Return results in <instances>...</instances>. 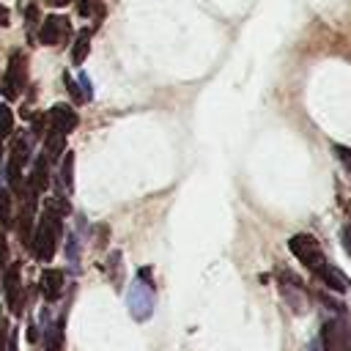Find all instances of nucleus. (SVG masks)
I'll use <instances>...</instances> for the list:
<instances>
[{
  "label": "nucleus",
  "mask_w": 351,
  "mask_h": 351,
  "mask_svg": "<svg viewBox=\"0 0 351 351\" xmlns=\"http://www.w3.org/2000/svg\"><path fill=\"white\" fill-rule=\"evenodd\" d=\"M60 236H63V217H58L55 211L44 208V214L36 222L33 241H30V252L36 255V261L49 263L55 258V250H58Z\"/></svg>",
  "instance_id": "obj_1"
},
{
  "label": "nucleus",
  "mask_w": 351,
  "mask_h": 351,
  "mask_svg": "<svg viewBox=\"0 0 351 351\" xmlns=\"http://www.w3.org/2000/svg\"><path fill=\"white\" fill-rule=\"evenodd\" d=\"M154 302H156V293H154V282H151V269L143 266L126 291V310L134 321H148L154 313Z\"/></svg>",
  "instance_id": "obj_2"
},
{
  "label": "nucleus",
  "mask_w": 351,
  "mask_h": 351,
  "mask_svg": "<svg viewBox=\"0 0 351 351\" xmlns=\"http://www.w3.org/2000/svg\"><path fill=\"white\" fill-rule=\"evenodd\" d=\"M25 82H27V58H25V52L14 49L11 58H8V69H5V74H3L0 90H3V96H5L8 101H14V99L22 96Z\"/></svg>",
  "instance_id": "obj_3"
},
{
  "label": "nucleus",
  "mask_w": 351,
  "mask_h": 351,
  "mask_svg": "<svg viewBox=\"0 0 351 351\" xmlns=\"http://www.w3.org/2000/svg\"><path fill=\"white\" fill-rule=\"evenodd\" d=\"M288 250L299 258V263H304L310 271H321L324 266H326V258H324V250H321V244L310 236V233H296V236H291L288 239Z\"/></svg>",
  "instance_id": "obj_4"
},
{
  "label": "nucleus",
  "mask_w": 351,
  "mask_h": 351,
  "mask_svg": "<svg viewBox=\"0 0 351 351\" xmlns=\"http://www.w3.org/2000/svg\"><path fill=\"white\" fill-rule=\"evenodd\" d=\"M71 36V25L66 16L60 14H49L41 19V30H38V41L47 47H63Z\"/></svg>",
  "instance_id": "obj_5"
},
{
  "label": "nucleus",
  "mask_w": 351,
  "mask_h": 351,
  "mask_svg": "<svg viewBox=\"0 0 351 351\" xmlns=\"http://www.w3.org/2000/svg\"><path fill=\"white\" fill-rule=\"evenodd\" d=\"M3 293H5V304L14 315H22L25 310V291H22V277H19V266L11 263L3 274Z\"/></svg>",
  "instance_id": "obj_6"
},
{
  "label": "nucleus",
  "mask_w": 351,
  "mask_h": 351,
  "mask_svg": "<svg viewBox=\"0 0 351 351\" xmlns=\"http://www.w3.org/2000/svg\"><path fill=\"white\" fill-rule=\"evenodd\" d=\"M280 291H282L285 302L291 304V310H296V313L307 310V293H304V285L299 277H293L291 271H280Z\"/></svg>",
  "instance_id": "obj_7"
},
{
  "label": "nucleus",
  "mask_w": 351,
  "mask_h": 351,
  "mask_svg": "<svg viewBox=\"0 0 351 351\" xmlns=\"http://www.w3.org/2000/svg\"><path fill=\"white\" fill-rule=\"evenodd\" d=\"M47 115H49V126L58 129V132H63V134L74 132L77 123H80V115H77L74 107H69V104H55Z\"/></svg>",
  "instance_id": "obj_8"
},
{
  "label": "nucleus",
  "mask_w": 351,
  "mask_h": 351,
  "mask_svg": "<svg viewBox=\"0 0 351 351\" xmlns=\"http://www.w3.org/2000/svg\"><path fill=\"white\" fill-rule=\"evenodd\" d=\"M38 288H41V296L47 302H58L60 293H63V271L60 269H44L41 280H38Z\"/></svg>",
  "instance_id": "obj_9"
},
{
  "label": "nucleus",
  "mask_w": 351,
  "mask_h": 351,
  "mask_svg": "<svg viewBox=\"0 0 351 351\" xmlns=\"http://www.w3.org/2000/svg\"><path fill=\"white\" fill-rule=\"evenodd\" d=\"M27 184H30L38 195L47 192V186H49V159H47L44 154L33 162V173H30V178H27Z\"/></svg>",
  "instance_id": "obj_10"
},
{
  "label": "nucleus",
  "mask_w": 351,
  "mask_h": 351,
  "mask_svg": "<svg viewBox=\"0 0 351 351\" xmlns=\"http://www.w3.org/2000/svg\"><path fill=\"white\" fill-rule=\"evenodd\" d=\"M44 154H47V159H49V162L60 159V156L66 154V134L49 126V132L44 134Z\"/></svg>",
  "instance_id": "obj_11"
},
{
  "label": "nucleus",
  "mask_w": 351,
  "mask_h": 351,
  "mask_svg": "<svg viewBox=\"0 0 351 351\" xmlns=\"http://www.w3.org/2000/svg\"><path fill=\"white\" fill-rule=\"evenodd\" d=\"M318 277H321L324 285L332 288L335 293H346V291H348V280H346V274H343L337 266H332V263H326V266L318 271Z\"/></svg>",
  "instance_id": "obj_12"
},
{
  "label": "nucleus",
  "mask_w": 351,
  "mask_h": 351,
  "mask_svg": "<svg viewBox=\"0 0 351 351\" xmlns=\"http://www.w3.org/2000/svg\"><path fill=\"white\" fill-rule=\"evenodd\" d=\"M90 36H93V30H88V27L77 33V41H74V47H71V63H74V66H82V60L88 58Z\"/></svg>",
  "instance_id": "obj_13"
},
{
  "label": "nucleus",
  "mask_w": 351,
  "mask_h": 351,
  "mask_svg": "<svg viewBox=\"0 0 351 351\" xmlns=\"http://www.w3.org/2000/svg\"><path fill=\"white\" fill-rule=\"evenodd\" d=\"M63 348V318L58 324L44 326V351H60Z\"/></svg>",
  "instance_id": "obj_14"
},
{
  "label": "nucleus",
  "mask_w": 351,
  "mask_h": 351,
  "mask_svg": "<svg viewBox=\"0 0 351 351\" xmlns=\"http://www.w3.org/2000/svg\"><path fill=\"white\" fill-rule=\"evenodd\" d=\"M60 184L66 192H74V151H66V156H60Z\"/></svg>",
  "instance_id": "obj_15"
},
{
  "label": "nucleus",
  "mask_w": 351,
  "mask_h": 351,
  "mask_svg": "<svg viewBox=\"0 0 351 351\" xmlns=\"http://www.w3.org/2000/svg\"><path fill=\"white\" fill-rule=\"evenodd\" d=\"M107 274L112 277V285H115V288H121V282H123V255H121L118 250H112V252H110Z\"/></svg>",
  "instance_id": "obj_16"
},
{
  "label": "nucleus",
  "mask_w": 351,
  "mask_h": 351,
  "mask_svg": "<svg viewBox=\"0 0 351 351\" xmlns=\"http://www.w3.org/2000/svg\"><path fill=\"white\" fill-rule=\"evenodd\" d=\"M11 189L0 186V228H11L14 225V214H11Z\"/></svg>",
  "instance_id": "obj_17"
},
{
  "label": "nucleus",
  "mask_w": 351,
  "mask_h": 351,
  "mask_svg": "<svg viewBox=\"0 0 351 351\" xmlns=\"http://www.w3.org/2000/svg\"><path fill=\"white\" fill-rule=\"evenodd\" d=\"M44 208L55 211L58 217H69V214H71V206H69V200H66L63 195H52V197H47V200H44Z\"/></svg>",
  "instance_id": "obj_18"
},
{
  "label": "nucleus",
  "mask_w": 351,
  "mask_h": 351,
  "mask_svg": "<svg viewBox=\"0 0 351 351\" xmlns=\"http://www.w3.org/2000/svg\"><path fill=\"white\" fill-rule=\"evenodd\" d=\"M14 132V112L8 104H0V134L8 137Z\"/></svg>",
  "instance_id": "obj_19"
},
{
  "label": "nucleus",
  "mask_w": 351,
  "mask_h": 351,
  "mask_svg": "<svg viewBox=\"0 0 351 351\" xmlns=\"http://www.w3.org/2000/svg\"><path fill=\"white\" fill-rule=\"evenodd\" d=\"M66 255H69V263H71V266H77V261H80V241H77V236H74V233H69Z\"/></svg>",
  "instance_id": "obj_20"
},
{
  "label": "nucleus",
  "mask_w": 351,
  "mask_h": 351,
  "mask_svg": "<svg viewBox=\"0 0 351 351\" xmlns=\"http://www.w3.org/2000/svg\"><path fill=\"white\" fill-rule=\"evenodd\" d=\"M77 82H80V90H82V99H85V101H90V99H93V85H90V77H88L85 71H80V77H77Z\"/></svg>",
  "instance_id": "obj_21"
},
{
  "label": "nucleus",
  "mask_w": 351,
  "mask_h": 351,
  "mask_svg": "<svg viewBox=\"0 0 351 351\" xmlns=\"http://www.w3.org/2000/svg\"><path fill=\"white\" fill-rule=\"evenodd\" d=\"M63 82H66L69 93L74 96V101H85V99H82V90H80V82H77V80H71V74H66V71H63Z\"/></svg>",
  "instance_id": "obj_22"
},
{
  "label": "nucleus",
  "mask_w": 351,
  "mask_h": 351,
  "mask_svg": "<svg viewBox=\"0 0 351 351\" xmlns=\"http://www.w3.org/2000/svg\"><path fill=\"white\" fill-rule=\"evenodd\" d=\"M332 151H335V156H337V159L351 170V148H348V145H337V143H335V145H332Z\"/></svg>",
  "instance_id": "obj_23"
},
{
  "label": "nucleus",
  "mask_w": 351,
  "mask_h": 351,
  "mask_svg": "<svg viewBox=\"0 0 351 351\" xmlns=\"http://www.w3.org/2000/svg\"><path fill=\"white\" fill-rule=\"evenodd\" d=\"M8 337H11V332H8V321L0 315V351L8 348Z\"/></svg>",
  "instance_id": "obj_24"
},
{
  "label": "nucleus",
  "mask_w": 351,
  "mask_h": 351,
  "mask_svg": "<svg viewBox=\"0 0 351 351\" xmlns=\"http://www.w3.org/2000/svg\"><path fill=\"white\" fill-rule=\"evenodd\" d=\"M340 241H343V250H346L348 258H351V225H343V228H340Z\"/></svg>",
  "instance_id": "obj_25"
},
{
  "label": "nucleus",
  "mask_w": 351,
  "mask_h": 351,
  "mask_svg": "<svg viewBox=\"0 0 351 351\" xmlns=\"http://www.w3.org/2000/svg\"><path fill=\"white\" fill-rule=\"evenodd\" d=\"M107 233H110V228H107V225H99V228H96V247H104Z\"/></svg>",
  "instance_id": "obj_26"
},
{
  "label": "nucleus",
  "mask_w": 351,
  "mask_h": 351,
  "mask_svg": "<svg viewBox=\"0 0 351 351\" xmlns=\"http://www.w3.org/2000/svg\"><path fill=\"white\" fill-rule=\"evenodd\" d=\"M38 22V5H27V27H33Z\"/></svg>",
  "instance_id": "obj_27"
},
{
  "label": "nucleus",
  "mask_w": 351,
  "mask_h": 351,
  "mask_svg": "<svg viewBox=\"0 0 351 351\" xmlns=\"http://www.w3.org/2000/svg\"><path fill=\"white\" fill-rule=\"evenodd\" d=\"M5 261H8V244H5V236L0 230V263H5Z\"/></svg>",
  "instance_id": "obj_28"
},
{
  "label": "nucleus",
  "mask_w": 351,
  "mask_h": 351,
  "mask_svg": "<svg viewBox=\"0 0 351 351\" xmlns=\"http://www.w3.org/2000/svg\"><path fill=\"white\" fill-rule=\"evenodd\" d=\"M0 25H11V19H8V11L0 5Z\"/></svg>",
  "instance_id": "obj_29"
},
{
  "label": "nucleus",
  "mask_w": 351,
  "mask_h": 351,
  "mask_svg": "<svg viewBox=\"0 0 351 351\" xmlns=\"http://www.w3.org/2000/svg\"><path fill=\"white\" fill-rule=\"evenodd\" d=\"M5 351H16V332H11V337H8V348Z\"/></svg>",
  "instance_id": "obj_30"
},
{
  "label": "nucleus",
  "mask_w": 351,
  "mask_h": 351,
  "mask_svg": "<svg viewBox=\"0 0 351 351\" xmlns=\"http://www.w3.org/2000/svg\"><path fill=\"white\" fill-rule=\"evenodd\" d=\"M47 3H49V5H66L69 0H47Z\"/></svg>",
  "instance_id": "obj_31"
},
{
  "label": "nucleus",
  "mask_w": 351,
  "mask_h": 351,
  "mask_svg": "<svg viewBox=\"0 0 351 351\" xmlns=\"http://www.w3.org/2000/svg\"><path fill=\"white\" fill-rule=\"evenodd\" d=\"M0 148H3V134H0Z\"/></svg>",
  "instance_id": "obj_32"
}]
</instances>
